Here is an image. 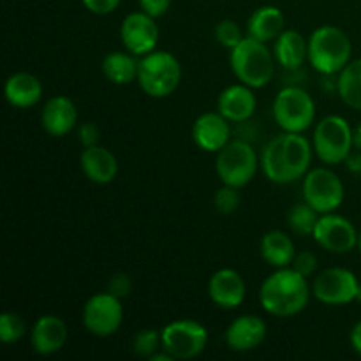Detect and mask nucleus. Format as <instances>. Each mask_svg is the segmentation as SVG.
I'll return each instance as SVG.
<instances>
[{
    "label": "nucleus",
    "instance_id": "obj_40",
    "mask_svg": "<svg viewBox=\"0 0 361 361\" xmlns=\"http://www.w3.org/2000/svg\"><path fill=\"white\" fill-rule=\"evenodd\" d=\"M353 147L355 150H361V122L353 127Z\"/></svg>",
    "mask_w": 361,
    "mask_h": 361
},
{
    "label": "nucleus",
    "instance_id": "obj_24",
    "mask_svg": "<svg viewBox=\"0 0 361 361\" xmlns=\"http://www.w3.org/2000/svg\"><path fill=\"white\" fill-rule=\"evenodd\" d=\"M286 18L279 7L261 6L247 20V35L261 42H274L286 30Z\"/></svg>",
    "mask_w": 361,
    "mask_h": 361
},
{
    "label": "nucleus",
    "instance_id": "obj_38",
    "mask_svg": "<svg viewBox=\"0 0 361 361\" xmlns=\"http://www.w3.org/2000/svg\"><path fill=\"white\" fill-rule=\"evenodd\" d=\"M345 166L353 175H361V150H353L349 157L345 159Z\"/></svg>",
    "mask_w": 361,
    "mask_h": 361
},
{
    "label": "nucleus",
    "instance_id": "obj_27",
    "mask_svg": "<svg viewBox=\"0 0 361 361\" xmlns=\"http://www.w3.org/2000/svg\"><path fill=\"white\" fill-rule=\"evenodd\" d=\"M337 92L344 104L361 111V59H355L337 74Z\"/></svg>",
    "mask_w": 361,
    "mask_h": 361
},
{
    "label": "nucleus",
    "instance_id": "obj_1",
    "mask_svg": "<svg viewBox=\"0 0 361 361\" xmlns=\"http://www.w3.org/2000/svg\"><path fill=\"white\" fill-rule=\"evenodd\" d=\"M314 147L303 133L277 134L261 152V169L271 183L289 185L310 171Z\"/></svg>",
    "mask_w": 361,
    "mask_h": 361
},
{
    "label": "nucleus",
    "instance_id": "obj_19",
    "mask_svg": "<svg viewBox=\"0 0 361 361\" xmlns=\"http://www.w3.org/2000/svg\"><path fill=\"white\" fill-rule=\"evenodd\" d=\"M257 108V97L254 88L245 83L229 85L219 94L217 111L231 123L247 122L254 116Z\"/></svg>",
    "mask_w": 361,
    "mask_h": 361
},
{
    "label": "nucleus",
    "instance_id": "obj_26",
    "mask_svg": "<svg viewBox=\"0 0 361 361\" xmlns=\"http://www.w3.org/2000/svg\"><path fill=\"white\" fill-rule=\"evenodd\" d=\"M102 74L113 85H130L137 81L140 60L130 51H111L102 59Z\"/></svg>",
    "mask_w": 361,
    "mask_h": 361
},
{
    "label": "nucleus",
    "instance_id": "obj_6",
    "mask_svg": "<svg viewBox=\"0 0 361 361\" xmlns=\"http://www.w3.org/2000/svg\"><path fill=\"white\" fill-rule=\"evenodd\" d=\"M271 111L284 133H305L316 120V102L305 88L288 85L275 95Z\"/></svg>",
    "mask_w": 361,
    "mask_h": 361
},
{
    "label": "nucleus",
    "instance_id": "obj_8",
    "mask_svg": "<svg viewBox=\"0 0 361 361\" xmlns=\"http://www.w3.org/2000/svg\"><path fill=\"white\" fill-rule=\"evenodd\" d=\"M259 168V157L252 145L245 140L229 141L222 150L217 152L215 159V171L221 182L236 189L249 185Z\"/></svg>",
    "mask_w": 361,
    "mask_h": 361
},
{
    "label": "nucleus",
    "instance_id": "obj_42",
    "mask_svg": "<svg viewBox=\"0 0 361 361\" xmlns=\"http://www.w3.org/2000/svg\"><path fill=\"white\" fill-rule=\"evenodd\" d=\"M356 249H358L360 254H361V231L358 233V247H356Z\"/></svg>",
    "mask_w": 361,
    "mask_h": 361
},
{
    "label": "nucleus",
    "instance_id": "obj_2",
    "mask_svg": "<svg viewBox=\"0 0 361 361\" xmlns=\"http://www.w3.org/2000/svg\"><path fill=\"white\" fill-rule=\"evenodd\" d=\"M312 286L295 268H275L259 288V303L264 312L275 317H293L307 309Z\"/></svg>",
    "mask_w": 361,
    "mask_h": 361
},
{
    "label": "nucleus",
    "instance_id": "obj_22",
    "mask_svg": "<svg viewBox=\"0 0 361 361\" xmlns=\"http://www.w3.org/2000/svg\"><path fill=\"white\" fill-rule=\"evenodd\" d=\"M42 94H44V88H42L41 80L32 73H25V71L11 74L4 85L6 101L18 109H27L39 104Z\"/></svg>",
    "mask_w": 361,
    "mask_h": 361
},
{
    "label": "nucleus",
    "instance_id": "obj_21",
    "mask_svg": "<svg viewBox=\"0 0 361 361\" xmlns=\"http://www.w3.org/2000/svg\"><path fill=\"white\" fill-rule=\"evenodd\" d=\"M80 166L83 175L97 185H108L118 175V161L111 150L101 145L83 148L80 155Z\"/></svg>",
    "mask_w": 361,
    "mask_h": 361
},
{
    "label": "nucleus",
    "instance_id": "obj_31",
    "mask_svg": "<svg viewBox=\"0 0 361 361\" xmlns=\"http://www.w3.org/2000/svg\"><path fill=\"white\" fill-rule=\"evenodd\" d=\"M240 203H242L240 189L226 185V183H222V187H219L217 192H215L214 196V207L221 215L235 214V212L238 210Z\"/></svg>",
    "mask_w": 361,
    "mask_h": 361
},
{
    "label": "nucleus",
    "instance_id": "obj_20",
    "mask_svg": "<svg viewBox=\"0 0 361 361\" xmlns=\"http://www.w3.org/2000/svg\"><path fill=\"white\" fill-rule=\"evenodd\" d=\"M78 108L67 95H55L44 102L41 126L51 137H63L76 127Z\"/></svg>",
    "mask_w": 361,
    "mask_h": 361
},
{
    "label": "nucleus",
    "instance_id": "obj_34",
    "mask_svg": "<svg viewBox=\"0 0 361 361\" xmlns=\"http://www.w3.org/2000/svg\"><path fill=\"white\" fill-rule=\"evenodd\" d=\"M78 140H80L83 148L99 145V140H101V129H99L97 123L94 122L81 123L80 129H78Z\"/></svg>",
    "mask_w": 361,
    "mask_h": 361
},
{
    "label": "nucleus",
    "instance_id": "obj_5",
    "mask_svg": "<svg viewBox=\"0 0 361 361\" xmlns=\"http://www.w3.org/2000/svg\"><path fill=\"white\" fill-rule=\"evenodd\" d=\"M182 73L180 60L173 53L154 49L140 59L137 85L148 97L164 99L178 88Z\"/></svg>",
    "mask_w": 361,
    "mask_h": 361
},
{
    "label": "nucleus",
    "instance_id": "obj_4",
    "mask_svg": "<svg viewBox=\"0 0 361 361\" xmlns=\"http://www.w3.org/2000/svg\"><path fill=\"white\" fill-rule=\"evenodd\" d=\"M353 60V42L342 28L323 25L309 37V63L321 74L337 76Z\"/></svg>",
    "mask_w": 361,
    "mask_h": 361
},
{
    "label": "nucleus",
    "instance_id": "obj_30",
    "mask_svg": "<svg viewBox=\"0 0 361 361\" xmlns=\"http://www.w3.org/2000/svg\"><path fill=\"white\" fill-rule=\"evenodd\" d=\"M27 335V323L16 312H4L0 316V342L16 344Z\"/></svg>",
    "mask_w": 361,
    "mask_h": 361
},
{
    "label": "nucleus",
    "instance_id": "obj_17",
    "mask_svg": "<svg viewBox=\"0 0 361 361\" xmlns=\"http://www.w3.org/2000/svg\"><path fill=\"white\" fill-rule=\"evenodd\" d=\"M69 338V330L62 317L44 314L30 328V345L35 355L51 356L62 351Z\"/></svg>",
    "mask_w": 361,
    "mask_h": 361
},
{
    "label": "nucleus",
    "instance_id": "obj_18",
    "mask_svg": "<svg viewBox=\"0 0 361 361\" xmlns=\"http://www.w3.org/2000/svg\"><path fill=\"white\" fill-rule=\"evenodd\" d=\"M247 295V286L242 275L233 268H221L208 281V296L219 309H238Z\"/></svg>",
    "mask_w": 361,
    "mask_h": 361
},
{
    "label": "nucleus",
    "instance_id": "obj_3",
    "mask_svg": "<svg viewBox=\"0 0 361 361\" xmlns=\"http://www.w3.org/2000/svg\"><path fill=\"white\" fill-rule=\"evenodd\" d=\"M275 55L270 51L267 42L257 39L245 37L233 49H229V63L231 71L240 83L252 87L254 90L263 88L274 80L275 76Z\"/></svg>",
    "mask_w": 361,
    "mask_h": 361
},
{
    "label": "nucleus",
    "instance_id": "obj_14",
    "mask_svg": "<svg viewBox=\"0 0 361 361\" xmlns=\"http://www.w3.org/2000/svg\"><path fill=\"white\" fill-rule=\"evenodd\" d=\"M120 41L127 51L136 56L154 51L159 42V27L155 18L145 11L127 14L120 25Z\"/></svg>",
    "mask_w": 361,
    "mask_h": 361
},
{
    "label": "nucleus",
    "instance_id": "obj_36",
    "mask_svg": "<svg viewBox=\"0 0 361 361\" xmlns=\"http://www.w3.org/2000/svg\"><path fill=\"white\" fill-rule=\"evenodd\" d=\"M120 2H122V0H81L85 9L90 11L92 14H97V16L111 14L113 11L118 9Z\"/></svg>",
    "mask_w": 361,
    "mask_h": 361
},
{
    "label": "nucleus",
    "instance_id": "obj_33",
    "mask_svg": "<svg viewBox=\"0 0 361 361\" xmlns=\"http://www.w3.org/2000/svg\"><path fill=\"white\" fill-rule=\"evenodd\" d=\"M317 267H319V261H317L316 254L310 252V250H302V252H296L295 261H293L291 268H295L298 274H302L303 277L310 279L312 275H316Z\"/></svg>",
    "mask_w": 361,
    "mask_h": 361
},
{
    "label": "nucleus",
    "instance_id": "obj_10",
    "mask_svg": "<svg viewBox=\"0 0 361 361\" xmlns=\"http://www.w3.org/2000/svg\"><path fill=\"white\" fill-rule=\"evenodd\" d=\"M162 349L173 356V360L197 358L208 345V330L194 319H176L161 330Z\"/></svg>",
    "mask_w": 361,
    "mask_h": 361
},
{
    "label": "nucleus",
    "instance_id": "obj_32",
    "mask_svg": "<svg viewBox=\"0 0 361 361\" xmlns=\"http://www.w3.org/2000/svg\"><path fill=\"white\" fill-rule=\"evenodd\" d=\"M243 37V30L235 20H221L215 25V39L222 48L233 49Z\"/></svg>",
    "mask_w": 361,
    "mask_h": 361
},
{
    "label": "nucleus",
    "instance_id": "obj_23",
    "mask_svg": "<svg viewBox=\"0 0 361 361\" xmlns=\"http://www.w3.org/2000/svg\"><path fill=\"white\" fill-rule=\"evenodd\" d=\"M274 55L284 71H300L309 60V39L298 30H284L274 41Z\"/></svg>",
    "mask_w": 361,
    "mask_h": 361
},
{
    "label": "nucleus",
    "instance_id": "obj_25",
    "mask_svg": "<svg viewBox=\"0 0 361 361\" xmlns=\"http://www.w3.org/2000/svg\"><path fill=\"white\" fill-rule=\"evenodd\" d=\"M261 257L267 264L274 268L291 267L296 256V247L291 236L281 229L264 233L259 243Z\"/></svg>",
    "mask_w": 361,
    "mask_h": 361
},
{
    "label": "nucleus",
    "instance_id": "obj_16",
    "mask_svg": "<svg viewBox=\"0 0 361 361\" xmlns=\"http://www.w3.org/2000/svg\"><path fill=\"white\" fill-rule=\"evenodd\" d=\"M192 140L203 152L217 154L231 141V122L219 111H207L194 120Z\"/></svg>",
    "mask_w": 361,
    "mask_h": 361
},
{
    "label": "nucleus",
    "instance_id": "obj_9",
    "mask_svg": "<svg viewBox=\"0 0 361 361\" xmlns=\"http://www.w3.org/2000/svg\"><path fill=\"white\" fill-rule=\"evenodd\" d=\"M302 192L303 201H307L321 215L337 212L345 197L342 180L338 178L337 173L324 166L310 168V171L303 176Z\"/></svg>",
    "mask_w": 361,
    "mask_h": 361
},
{
    "label": "nucleus",
    "instance_id": "obj_11",
    "mask_svg": "<svg viewBox=\"0 0 361 361\" xmlns=\"http://www.w3.org/2000/svg\"><path fill=\"white\" fill-rule=\"evenodd\" d=\"M81 321L85 330L94 337H111L123 323L122 300L109 291L90 296L83 307Z\"/></svg>",
    "mask_w": 361,
    "mask_h": 361
},
{
    "label": "nucleus",
    "instance_id": "obj_12",
    "mask_svg": "<svg viewBox=\"0 0 361 361\" xmlns=\"http://www.w3.org/2000/svg\"><path fill=\"white\" fill-rule=\"evenodd\" d=\"M360 281L355 271L342 267H331L319 271L312 282V296L330 307H344L356 302Z\"/></svg>",
    "mask_w": 361,
    "mask_h": 361
},
{
    "label": "nucleus",
    "instance_id": "obj_7",
    "mask_svg": "<svg viewBox=\"0 0 361 361\" xmlns=\"http://www.w3.org/2000/svg\"><path fill=\"white\" fill-rule=\"evenodd\" d=\"M312 147L321 162L337 166L345 162L353 152V127L344 116L328 115L314 127Z\"/></svg>",
    "mask_w": 361,
    "mask_h": 361
},
{
    "label": "nucleus",
    "instance_id": "obj_13",
    "mask_svg": "<svg viewBox=\"0 0 361 361\" xmlns=\"http://www.w3.org/2000/svg\"><path fill=\"white\" fill-rule=\"evenodd\" d=\"M312 238L331 254H348L358 247V231L355 224L335 212L321 215Z\"/></svg>",
    "mask_w": 361,
    "mask_h": 361
},
{
    "label": "nucleus",
    "instance_id": "obj_37",
    "mask_svg": "<svg viewBox=\"0 0 361 361\" xmlns=\"http://www.w3.org/2000/svg\"><path fill=\"white\" fill-rule=\"evenodd\" d=\"M137 2H140L141 11L154 16L155 20L164 16L169 11V7H171V0H137Z\"/></svg>",
    "mask_w": 361,
    "mask_h": 361
},
{
    "label": "nucleus",
    "instance_id": "obj_28",
    "mask_svg": "<svg viewBox=\"0 0 361 361\" xmlns=\"http://www.w3.org/2000/svg\"><path fill=\"white\" fill-rule=\"evenodd\" d=\"M319 217V212L314 210L307 201L296 203L293 204L291 210H289L288 214L289 229H291L296 236H312Z\"/></svg>",
    "mask_w": 361,
    "mask_h": 361
},
{
    "label": "nucleus",
    "instance_id": "obj_29",
    "mask_svg": "<svg viewBox=\"0 0 361 361\" xmlns=\"http://www.w3.org/2000/svg\"><path fill=\"white\" fill-rule=\"evenodd\" d=\"M162 349V334L154 328H145L133 337V351L140 358H148Z\"/></svg>",
    "mask_w": 361,
    "mask_h": 361
},
{
    "label": "nucleus",
    "instance_id": "obj_35",
    "mask_svg": "<svg viewBox=\"0 0 361 361\" xmlns=\"http://www.w3.org/2000/svg\"><path fill=\"white\" fill-rule=\"evenodd\" d=\"M108 291L113 293L115 296H118L120 300L126 298V296L130 295L133 291V282H130V277L127 274H116L113 275L111 281L108 284Z\"/></svg>",
    "mask_w": 361,
    "mask_h": 361
},
{
    "label": "nucleus",
    "instance_id": "obj_15",
    "mask_svg": "<svg viewBox=\"0 0 361 361\" xmlns=\"http://www.w3.org/2000/svg\"><path fill=\"white\" fill-rule=\"evenodd\" d=\"M268 337V324L263 317L243 314L229 323L224 334L228 348L235 353H250L259 348Z\"/></svg>",
    "mask_w": 361,
    "mask_h": 361
},
{
    "label": "nucleus",
    "instance_id": "obj_39",
    "mask_svg": "<svg viewBox=\"0 0 361 361\" xmlns=\"http://www.w3.org/2000/svg\"><path fill=\"white\" fill-rule=\"evenodd\" d=\"M349 342H351V348L356 355L361 356V321L355 324L349 331Z\"/></svg>",
    "mask_w": 361,
    "mask_h": 361
},
{
    "label": "nucleus",
    "instance_id": "obj_41",
    "mask_svg": "<svg viewBox=\"0 0 361 361\" xmlns=\"http://www.w3.org/2000/svg\"><path fill=\"white\" fill-rule=\"evenodd\" d=\"M356 302L361 303V282H360V288H358V293H356Z\"/></svg>",
    "mask_w": 361,
    "mask_h": 361
}]
</instances>
